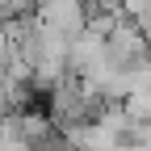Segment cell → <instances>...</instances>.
<instances>
[{
    "label": "cell",
    "instance_id": "1",
    "mask_svg": "<svg viewBox=\"0 0 151 151\" xmlns=\"http://www.w3.org/2000/svg\"><path fill=\"white\" fill-rule=\"evenodd\" d=\"M130 21H134V25H139V34L151 42V9H147V13H139V17H130Z\"/></svg>",
    "mask_w": 151,
    "mask_h": 151
}]
</instances>
